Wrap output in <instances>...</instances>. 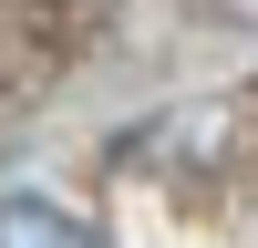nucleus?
I'll return each mask as SVG.
<instances>
[{
	"label": "nucleus",
	"instance_id": "f257e3e1",
	"mask_svg": "<svg viewBox=\"0 0 258 248\" xmlns=\"http://www.w3.org/2000/svg\"><path fill=\"white\" fill-rule=\"evenodd\" d=\"M0 248H83V227L41 197H0Z\"/></svg>",
	"mask_w": 258,
	"mask_h": 248
}]
</instances>
